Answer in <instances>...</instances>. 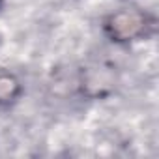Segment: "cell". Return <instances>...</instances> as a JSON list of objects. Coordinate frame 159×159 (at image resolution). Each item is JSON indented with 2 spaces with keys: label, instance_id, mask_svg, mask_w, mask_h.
<instances>
[{
  "label": "cell",
  "instance_id": "1",
  "mask_svg": "<svg viewBox=\"0 0 159 159\" xmlns=\"http://www.w3.org/2000/svg\"><path fill=\"white\" fill-rule=\"evenodd\" d=\"M105 32L112 41L124 43L133 41L142 36H146V30L150 26L146 13L139 10H120L105 19Z\"/></svg>",
  "mask_w": 159,
  "mask_h": 159
},
{
  "label": "cell",
  "instance_id": "2",
  "mask_svg": "<svg viewBox=\"0 0 159 159\" xmlns=\"http://www.w3.org/2000/svg\"><path fill=\"white\" fill-rule=\"evenodd\" d=\"M21 84L17 79L8 73H0V103H11L19 98Z\"/></svg>",
  "mask_w": 159,
  "mask_h": 159
}]
</instances>
